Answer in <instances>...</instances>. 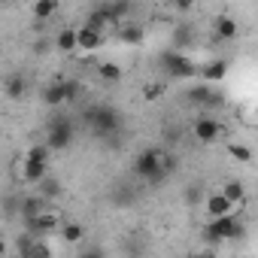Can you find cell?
I'll return each instance as SVG.
<instances>
[{
    "mask_svg": "<svg viewBox=\"0 0 258 258\" xmlns=\"http://www.w3.org/2000/svg\"><path fill=\"white\" fill-rule=\"evenodd\" d=\"M115 37H118L121 43H127V46H134V43L143 40V31H140L137 25H121V28H115Z\"/></svg>",
    "mask_w": 258,
    "mask_h": 258,
    "instance_id": "cell-17",
    "label": "cell"
},
{
    "mask_svg": "<svg viewBox=\"0 0 258 258\" xmlns=\"http://www.w3.org/2000/svg\"><path fill=\"white\" fill-rule=\"evenodd\" d=\"M0 4H4V7H7V4H16V0H0Z\"/></svg>",
    "mask_w": 258,
    "mask_h": 258,
    "instance_id": "cell-29",
    "label": "cell"
},
{
    "mask_svg": "<svg viewBox=\"0 0 258 258\" xmlns=\"http://www.w3.org/2000/svg\"><path fill=\"white\" fill-rule=\"evenodd\" d=\"M228 152H231V158H234V161H252V149H249V146H243V143H231V146H228Z\"/></svg>",
    "mask_w": 258,
    "mask_h": 258,
    "instance_id": "cell-24",
    "label": "cell"
},
{
    "mask_svg": "<svg viewBox=\"0 0 258 258\" xmlns=\"http://www.w3.org/2000/svg\"><path fill=\"white\" fill-rule=\"evenodd\" d=\"M97 76H100L103 82H118V79H121V67L112 64V61H103V64H97Z\"/></svg>",
    "mask_w": 258,
    "mask_h": 258,
    "instance_id": "cell-21",
    "label": "cell"
},
{
    "mask_svg": "<svg viewBox=\"0 0 258 258\" xmlns=\"http://www.w3.org/2000/svg\"><path fill=\"white\" fill-rule=\"evenodd\" d=\"M161 67L167 70V76H173V79H185V76H195L198 73V67L185 58V52H164L161 55Z\"/></svg>",
    "mask_w": 258,
    "mask_h": 258,
    "instance_id": "cell-4",
    "label": "cell"
},
{
    "mask_svg": "<svg viewBox=\"0 0 258 258\" xmlns=\"http://www.w3.org/2000/svg\"><path fill=\"white\" fill-rule=\"evenodd\" d=\"M185 97H188L191 106H201V109H210V103H216V94H213L210 82H207V85H191V88L185 91Z\"/></svg>",
    "mask_w": 258,
    "mask_h": 258,
    "instance_id": "cell-9",
    "label": "cell"
},
{
    "mask_svg": "<svg viewBox=\"0 0 258 258\" xmlns=\"http://www.w3.org/2000/svg\"><path fill=\"white\" fill-rule=\"evenodd\" d=\"M55 46H58L61 52H73V49H76V28H64V31H58Z\"/></svg>",
    "mask_w": 258,
    "mask_h": 258,
    "instance_id": "cell-18",
    "label": "cell"
},
{
    "mask_svg": "<svg viewBox=\"0 0 258 258\" xmlns=\"http://www.w3.org/2000/svg\"><path fill=\"white\" fill-rule=\"evenodd\" d=\"M191 7H195V0H173V10L176 13H188Z\"/></svg>",
    "mask_w": 258,
    "mask_h": 258,
    "instance_id": "cell-26",
    "label": "cell"
},
{
    "mask_svg": "<svg viewBox=\"0 0 258 258\" xmlns=\"http://www.w3.org/2000/svg\"><path fill=\"white\" fill-rule=\"evenodd\" d=\"M195 137H198V143H216L222 137V124L210 115H201L195 121Z\"/></svg>",
    "mask_w": 258,
    "mask_h": 258,
    "instance_id": "cell-6",
    "label": "cell"
},
{
    "mask_svg": "<svg viewBox=\"0 0 258 258\" xmlns=\"http://www.w3.org/2000/svg\"><path fill=\"white\" fill-rule=\"evenodd\" d=\"M43 103H46L49 109L64 106V103H67V97H64V82H52V85H46V88H43Z\"/></svg>",
    "mask_w": 258,
    "mask_h": 258,
    "instance_id": "cell-12",
    "label": "cell"
},
{
    "mask_svg": "<svg viewBox=\"0 0 258 258\" xmlns=\"http://www.w3.org/2000/svg\"><path fill=\"white\" fill-rule=\"evenodd\" d=\"M25 158H31V161H46V164H49V146H46V143H34V146L25 152Z\"/></svg>",
    "mask_w": 258,
    "mask_h": 258,
    "instance_id": "cell-23",
    "label": "cell"
},
{
    "mask_svg": "<svg viewBox=\"0 0 258 258\" xmlns=\"http://www.w3.org/2000/svg\"><path fill=\"white\" fill-rule=\"evenodd\" d=\"M55 13H58V0H37V4H34V16H37L40 22L52 19Z\"/></svg>",
    "mask_w": 258,
    "mask_h": 258,
    "instance_id": "cell-20",
    "label": "cell"
},
{
    "mask_svg": "<svg viewBox=\"0 0 258 258\" xmlns=\"http://www.w3.org/2000/svg\"><path fill=\"white\" fill-rule=\"evenodd\" d=\"M222 195H225L234 207H240V204L246 201V188H243V182H240V179H228V182L222 185Z\"/></svg>",
    "mask_w": 258,
    "mask_h": 258,
    "instance_id": "cell-15",
    "label": "cell"
},
{
    "mask_svg": "<svg viewBox=\"0 0 258 258\" xmlns=\"http://www.w3.org/2000/svg\"><path fill=\"white\" fill-rule=\"evenodd\" d=\"M201 76H204L207 82H222V79L228 76V64H225V61H210V64L201 67Z\"/></svg>",
    "mask_w": 258,
    "mask_h": 258,
    "instance_id": "cell-14",
    "label": "cell"
},
{
    "mask_svg": "<svg viewBox=\"0 0 258 258\" xmlns=\"http://www.w3.org/2000/svg\"><path fill=\"white\" fill-rule=\"evenodd\" d=\"M58 231H61L64 243H82V237H85V228H82L79 222H61Z\"/></svg>",
    "mask_w": 258,
    "mask_h": 258,
    "instance_id": "cell-16",
    "label": "cell"
},
{
    "mask_svg": "<svg viewBox=\"0 0 258 258\" xmlns=\"http://www.w3.org/2000/svg\"><path fill=\"white\" fill-rule=\"evenodd\" d=\"M58 225H61V219H58L55 213H49V210H40V213H34V216L25 219V228H28V234H34V237H46V234L58 231Z\"/></svg>",
    "mask_w": 258,
    "mask_h": 258,
    "instance_id": "cell-5",
    "label": "cell"
},
{
    "mask_svg": "<svg viewBox=\"0 0 258 258\" xmlns=\"http://www.w3.org/2000/svg\"><path fill=\"white\" fill-rule=\"evenodd\" d=\"M243 234H246V228H243V222H240L234 213H225V216H213V219L207 222V228H204V237H207L210 243L234 240V237H243Z\"/></svg>",
    "mask_w": 258,
    "mask_h": 258,
    "instance_id": "cell-2",
    "label": "cell"
},
{
    "mask_svg": "<svg viewBox=\"0 0 258 258\" xmlns=\"http://www.w3.org/2000/svg\"><path fill=\"white\" fill-rule=\"evenodd\" d=\"M7 252H10V246H7V240H4V237H0V255H7Z\"/></svg>",
    "mask_w": 258,
    "mask_h": 258,
    "instance_id": "cell-28",
    "label": "cell"
},
{
    "mask_svg": "<svg viewBox=\"0 0 258 258\" xmlns=\"http://www.w3.org/2000/svg\"><path fill=\"white\" fill-rule=\"evenodd\" d=\"M143 97H146L149 103L161 100V97H164V85H161V82H146V85H143Z\"/></svg>",
    "mask_w": 258,
    "mask_h": 258,
    "instance_id": "cell-22",
    "label": "cell"
},
{
    "mask_svg": "<svg viewBox=\"0 0 258 258\" xmlns=\"http://www.w3.org/2000/svg\"><path fill=\"white\" fill-rule=\"evenodd\" d=\"M131 10H134V4H131V0H112V4L106 7V13H109L115 22L127 19V16H131Z\"/></svg>",
    "mask_w": 258,
    "mask_h": 258,
    "instance_id": "cell-19",
    "label": "cell"
},
{
    "mask_svg": "<svg viewBox=\"0 0 258 258\" xmlns=\"http://www.w3.org/2000/svg\"><path fill=\"white\" fill-rule=\"evenodd\" d=\"M85 121L97 137H118L121 134V112L115 106H91L85 109Z\"/></svg>",
    "mask_w": 258,
    "mask_h": 258,
    "instance_id": "cell-1",
    "label": "cell"
},
{
    "mask_svg": "<svg viewBox=\"0 0 258 258\" xmlns=\"http://www.w3.org/2000/svg\"><path fill=\"white\" fill-rule=\"evenodd\" d=\"M46 46H49L46 40H37V43H34V49H37V52H46Z\"/></svg>",
    "mask_w": 258,
    "mask_h": 258,
    "instance_id": "cell-27",
    "label": "cell"
},
{
    "mask_svg": "<svg viewBox=\"0 0 258 258\" xmlns=\"http://www.w3.org/2000/svg\"><path fill=\"white\" fill-rule=\"evenodd\" d=\"M4 94L7 97H25L28 94V79L22 73H7L4 76Z\"/></svg>",
    "mask_w": 258,
    "mask_h": 258,
    "instance_id": "cell-10",
    "label": "cell"
},
{
    "mask_svg": "<svg viewBox=\"0 0 258 258\" xmlns=\"http://www.w3.org/2000/svg\"><path fill=\"white\" fill-rule=\"evenodd\" d=\"M73 137H76V131H73V121L67 118V115H55L52 118V124H49V134H46V146H49V152H64V149H70L73 146Z\"/></svg>",
    "mask_w": 258,
    "mask_h": 258,
    "instance_id": "cell-3",
    "label": "cell"
},
{
    "mask_svg": "<svg viewBox=\"0 0 258 258\" xmlns=\"http://www.w3.org/2000/svg\"><path fill=\"white\" fill-rule=\"evenodd\" d=\"M204 213H207V219H213V216H225V213H237V207L222 195V191H216V195H207L204 198Z\"/></svg>",
    "mask_w": 258,
    "mask_h": 258,
    "instance_id": "cell-8",
    "label": "cell"
},
{
    "mask_svg": "<svg viewBox=\"0 0 258 258\" xmlns=\"http://www.w3.org/2000/svg\"><path fill=\"white\" fill-rule=\"evenodd\" d=\"M40 210H46V198H43V195H28V198H19L16 213H19L22 219L34 216V213H40Z\"/></svg>",
    "mask_w": 258,
    "mask_h": 258,
    "instance_id": "cell-11",
    "label": "cell"
},
{
    "mask_svg": "<svg viewBox=\"0 0 258 258\" xmlns=\"http://www.w3.org/2000/svg\"><path fill=\"white\" fill-rule=\"evenodd\" d=\"M237 34H240V28H237V22L231 16H219L216 19V37L219 40H237Z\"/></svg>",
    "mask_w": 258,
    "mask_h": 258,
    "instance_id": "cell-13",
    "label": "cell"
},
{
    "mask_svg": "<svg viewBox=\"0 0 258 258\" xmlns=\"http://www.w3.org/2000/svg\"><path fill=\"white\" fill-rule=\"evenodd\" d=\"M61 82H64V97H67V103L76 100V97L82 94V85H79L76 79H61Z\"/></svg>",
    "mask_w": 258,
    "mask_h": 258,
    "instance_id": "cell-25",
    "label": "cell"
},
{
    "mask_svg": "<svg viewBox=\"0 0 258 258\" xmlns=\"http://www.w3.org/2000/svg\"><path fill=\"white\" fill-rule=\"evenodd\" d=\"M100 46H103V34H100L97 28H91V25L76 28V49H82V52H97Z\"/></svg>",
    "mask_w": 258,
    "mask_h": 258,
    "instance_id": "cell-7",
    "label": "cell"
}]
</instances>
